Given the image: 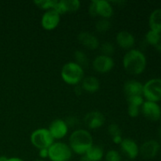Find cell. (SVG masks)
I'll use <instances>...</instances> for the list:
<instances>
[{"label": "cell", "instance_id": "obj_1", "mask_svg": "<svg viewBox=\"0 0 161 161\" xmlns=\"http://www.w3.org/2000/svg\"><path fill=\"white\" fill-rule=\"evenodd\" d=\"M146 65L147 60L146 55L139 50L131 49L123 58V66L130 75H140L146 70Z\"/></svg>", "mask_w": 161, "mask_h": 161}, {"label": "cell", "instance_id": "obj_2", "mask_svg": "<svg viewBox=\"0 0 161 161\" xmlns=\"http://www.w3.org/2000/svg\"><path fill=\"white\" fill-rule=\"evenodd\" d=\"M69 146L72 152L78 155H85L88 149L93 146V137L88 130L78 129L71 134Z\"/></svg>", "mask_w": 161, "mask_h": 161}, {"label": "cell", "instance_id": "obj_3", "mask_svg": "<svg viewBox=\"0 0 161 161\" xmlns=\"http://www.w3.org/2000/svg\"><path fill=\"white\" fill-rule=\"evenodd\" d=\"M61 76L65 83L76 86L84 78V70L77 63L70 61L64 64L61 71Z\"/></svg>", "mask_w": 161, "mask_h": 161}, {"label": "cell", "instance_id": "obj_4", "mask_svg": "<svg viewBox=\"0 0 161 161\" xmlns=\"http://www.w3.org/2000/svg\"><path fill=\"white\" fill-rule=\"evenodd\" d=\"M72 156V149L64 142H53L48 149V158L50 161H69Z\"/></svg>", "mask_w": 161, "mask_h": 161}, {"label": "cell", "instance_id": "obj_5", "mask_svg": "<svg viewBox=\"0 0 161 161\" xmlns=\"http://www.w3.org/2000/svg\"><path fill=\"white\" fill-rule=\"evenodd\" d=\"M30 141L33 146L38 149H49L54 142L51 134L47 128H39L35 130L30 136Z\"/></svg>", "mask_w": 161, "mask_h": 161}, {"label": "cell", "instance_id": "obj_6", "mask_svg": "<svg viewBox=\"0 0 161 161\" xmlns=\"http://www.w3.org/2000/svg\"><path fill=\"white\" fill-rule=\"evenodd\" d=\"M142 96L146 101L158 103L161 101V79L153 78L143 84Z\"/></svg>", "mask_w": 161, "mask_h": 161}, {"label": "cell", "instance_id": "obj_7", "mask_svg": "<svg viewBox=\"0 0 161 161\" xmlns=\"http://www.w3.org/2000/svg\"><path fill=\"white\" fill-rule=\"evenodd\" d=\"M89 14L91 17L99 16L101 18L108 19L113 15V8L106 0H92L89 6Z\"/></svg>", "mask_w": 161, "mask_h": 161}, {"label": "cell", "instance_id": "obj_8", "mask_svg": "<svg viewBox=\"0 0 161 161\" xmlns=\"http://www.w3.org/2000/svg\"><path fill=\"white\" fill-rule=\"evenodd\" d=\"M61 21V15L55 9L47 10L42 16L41 25L47 31L55 29Z\"/></svg>", "mask_w": 161, "mask_h": 161}, {"label": "cell", "instance_id": "obj_9", "mask_svg": "<svg viewBox=\"0 0 161 161\" xmlns=\"http://www.w3.org/2000/svg\"><path fill=\"white\" fill-rule=\"evenodd\" d=\"M142 113L143 116L151 121H158L161 118V108L157 102L145 101L142 105Z\"/></svg>", "mask_w": 161, "mask_h": 161}, {"label": "cell", "instance_id": "obj_10", "mask_svg": "<svg viewBox=\"0 0 161 161\" xmlns=\"http://www.w3.org/2000/svg\"><path fill=\"white\" fill-rule=\"evenodd\" d=\"M114 60L112 57L101 54L96 57L93 61V68L99 73H107L114 67Z\"/></svg>", "mask_w": 161, "mask_h": 161}, {"label": "cell", "instance_id": "obj_11", "mask_svg": "<svg viewBox=\"0 0 161 161\" xmlns=\"http://www.w3.org/2000/svg\"><path fill=\"white\" fill-rule=\"evenodd\" d=\"M160 145L156 140H148L139 147V154L144 159H153L160 152Z\"/></svg>", "mask_w": 161, "mask_h": 161}, {"label": "cell", "instance_id": "obj_12", "mask_svg": "<svg viewBox=\"0 0 161 161\" xmlns=\"http://www.w3.org/2000/svg\"><path fill=\"white\" fill-rule=\"evenodd\" d=\"M54 140H60L64 138L69 132V127L65 121L61 119H54L50 124L48 128Z\"/></svg>", "mask_w": 161, "mask_h": 161}, {"label": "cell", "instance_id": "obj_13", "mask_svg": "<svg viewBox=\"0 0 161 161\" xmlns=\"http://www.w3.org/2000/svg\"><path fill=\"white\" fill-rule=\"evenodd\" d=\"M84 124L91 130L100 128L105 122V117L101 112L91 111L84 116Z\"/></svg>", "mask_w": 161, "mask_h": 161}, {"label": "cell", "instance_id": "obj_14", "mask_svg": "<svg viewBox=\"0 0 161 161\" xmlns=\"http://www.w3.org/2000/svg\"><path fill=\"white\" fill-rule=\"evenodd\" d=\"M123 153L130 160H134L139 155V146L134 140L124 138L119 145Z\"/></svg>", "mask_w": 161, "mask_h": 161}, {"label": "cell", "instance_id": "obj_15", "mask_svg": "<svg viewBox=\"0 0 161 161\" xmlns=\"http://www.w3.org/2000/svg\"><path fill=\"white\" fill-rule=\"evenodd\" d=\"M80 2L79 0H60L58 1L53 9L57 11L60 15L66 13L76 12L80 8Z\"/></svg>", "mask_w": 161, "mask_h": 161}, {"label": "cell", "instance_id": "obj_16", "mask_svg": "<svg viewBox=\"0 0 161 161\" xmlns=\"http://www.w3.org/2000/svg\"><path fill=\"white\" fill-rule=\"evenodd\" d=\"M78 41L82 46L90 50H97L99 47V40L97 36L88 31H82L78 35Z\"/></svg>", "mask_w": 161, "mask_h": 161}, {"label": "cell", "instance_id": "obj_17", "mask_svg": "<svg viewBox=\"0 0 161 161\" xmlns=\"http://www.w3.org/2000/svg\"><path fill=\"white\" fill-rule=\"evenodd\" d=\"M116 41L118 45L124 50H131L135 43V36L127 31H121L117 33Z\"/></svg>", "mask_w": 161, "mask_h": 161}, {"label": "cell", "instance_id": "obj_18", "mask_svg": "<svg viewBox=\"0 0 161 161\" xmlns=\"http://www.w3.org/2000/svg\"><path fill=\"white\" fill-rule=\"evenodd\" d=\"M124 91L127 97L130 96H142L143 84L135 80H127L124 84Z\"/></svg>", "mask_w": 161, "mask_h": 161}, {"label": "cell", "instance_id": "obj_19", "mask_svg": "<svg viewBox=\"0 0 161 161\" xmlns=\"http://www.w3.org/2000/svg\"><path fill=\"white\" fill-rule=\"evenodd\" d=\"M81 87L83 91L88 93H95L100 88V82L96 77L90 75L83 79Z\"/></svg>", "mask_w": 161, "mask_h": 161}, {"label": "cell", "instance_id": "obj_20", "mask_svg": "<svg viewBox=\"0 0 161 161\" xmlns=\"http://www.w3.org/2000/svg\"><path fill=\"white\" fill-rule=\"evenodd\" d=\"M149 25L150 30L161 34V8L151 13L149 17Z\"/></svg>", "mask_w": 161, "mask_h": 161}, {"label": "cell", "instance_id": "obj_21", "mask_svg": "<svg viewBox=\"0 0 161 161\" xmlns=\"http://www.w3.org/2000/svg\"><path fill=\"white\" fill-rule=\"evenodd\" d=\"M85 156L91 161H100L104 157V150L101 146L93 145L85 153Z\"/></svg>", "mask_w": 161, "mask_h": 161}, {"label": "cell", "instance_id": "obj_22", "mask_svg": "<svg viewBox=\"0 0 161 161\" xmlns=\"http://www.w3.org/2000/svg\"><path fill=\"white\" fill-rule=\"evenodd\" d=\"M58 0H36L34 1L35 5L42 9L50 10V9H53L55 8Z\"/></svg>", "mask_w": 161, "mask_h": 161}, {"label": "cell", "instance_id": "obj_23", "mask_svg": "<svg viewBox=\"0 0 161 161\" xmlns=\"http://www.w3.org/2000/svg\"><path fill=\"white\" fill-rule=\"evenodd\" d=\"M74 58H75V63L80 64L82 68L86 67V66L88 65L89 61H88L87 56L82 50H75V53H74Z\"/></svg>", "mask_w": 161, "mask_h": 161}, {"label": "cell", "instance_id": "obj_24", "mask_svg": "<svg viewBox=\"0 0 161 161\" xmlns=\"http://www.w3.org/2000/svg\"><path fill=\"white\" fill-rule=\"evenodd\" d=\"M111 27V23L108 20V19L101 18L97 21L95 25V28L98 32L105 33L109 30Z\"/></svg>", "mask_w": 161, "mask_h": 161}, {"label": "cell", "instance_id": "obj_25", "mask_svg": "<svg viewBox=\"0 0 161 161\" xmlns=\"http://www.w3.org/2000/svg\"><path fill=\"white\" fill-rule=\"evenodd\" d=\"M160 36V34L149 29L146 34V40L149 45L154 47L156 45V43L157 42V41H158Z\"/></svg>", "mask_w": 161, "mask_h": 161}, {"label": "cell", "instance_id": "obj_26", "mask_svg": "<svg viewBox=\"0 0 161 161\" xmlns=\"http://www.w3.org/2000/svg\"><path fill=\"white\" fill-rule=\"evenodd\" d=\"M101 50H102V53L103 55L111 57V55H113L115 52V47L111 42H105L101 46Z\"/></svg>", "mask_w": 161, "mask_h": 161}, {"label": "cell", "instance_id": "obj_27", "mask_svg": "<svg viewBox=\"0 0 161 161\" xmlns=\"http://www.w3.org/2000/svg\"><path fill=\"white\" fill-rule=\"evenodd\" d=\"M127 103L130 105H134V106L137 107H142V105L144 103V98L143 96H130V97H127Z\"/></svg>", "mask_w": 161, "mask_h": 161}, {"label": "cell", "instance_id": "obj_28", "mask_svg": "<svg viewBox=\"0 0 161 161\" xmlns=\"http://www.w3.org/2000/svg\"><path fill=\"white\" fill-rule=\"evenodd\" d=\"M105 161H122V158L118 151L111 149L105 154Z\"/></svg>", "mask_w": 161, "mask_h": 161}, {"label": "cell", "instance_id": "obj_29", "mask_svg": "<svg viewBox=\"0 0 161 161\" xmlns=\"http://www.w3.org/2000/svg\"><path fill=\"white\" fill-rule=\"evenodd\" d=\"M108 132L112 137L121 135V130L119 128V125L116 124H112L108 126Z\"/></svg>", "mask_w": 161, "mask_h": 161}, {"label": "cell", "instance_id": "obj_30", "mask_svg": "<svg viewBox=\"0 0 161 161\" xmlns=\"http://www.w3.org/2000/svg\"><path fill=\"white\" fill-rule=\"evenodd\" d=\"M127 113H128L129 116H130V117H137V116H138V115L140 113V107L128 105V107H127Z\"/></svg>", "mask_w": 161, "mask_h": 161}, {"label": "cell", "instance_id": "obj_31", "mask_svg": "<svg viewBox=\"0 0 161 161\" xmlns=\"http://www.w3.org/2000/svg\"><path fill=\"white\" fill-rule=\"evenodd\" d=\"M77 122H78V120H77L76 118L74 117V116H69V117L67 118V119H66V121H65V123L67 124L68 127H69V126H71V127H73V126L76 125Z\"/></svg>", "mask_w": 161, "mask_h": 161}, {"label": "cell", "instance_id": "obj_32", "mask_svg": "<svg viewBox=\"0 0 161 161\" xmlns=\"http://www.w3.org/2000/svg\"><path fill=\"white\" fill-rule=\"evenodd\" d=\"M39 155L42 159H46L48 157V149H42L39 150Z\"/></svg>", "mask_w": 161, "mask_h": 161}, {"label": "cell", "instance_id": "obj_33", "mask_svg": "<svg viewBox=\"0 0 161 161\" xmlns=\"http://www.w3.org/2000/svg\"><path fill=\"white\" fill-rule=\"evenodd\" d=\"M123 139H124V138H122L121 135H117V136L113 137V142L116 145H120L121 142H122Z\"/></svg>", "mask_w": 161, "mask_h": 161}, {"label": "cell", "instance_id": "obj_34", "mask_svg": "<svg viewBox=\"0 0 161 161\" xmlns=\"http://www.w3.org/2000/svg\"><path fill=\"white\" fill-rule=\"evenodd\" d=\"M154 47H155L156 50H157V51L160 52L161 53V34L160 36V38H159L158 41H157V42L156 43V45L154 46Z\"/></svg>", "mask_w": 161, "mask_h": 161}, {"label": "cell", "instance_id": "obj_35", "mask_svg": "<svg viewBox=\"0 0 161 161\" xmlns=\"http://www.w3.org/2000/svg\"><path fill=\"white\" fill-rule=\"evenodd\" d=\"M83 90L82 89L81 86H79V85H76L75 87V89H74V92L75 93V94H77V95H80V94H82V91H83Z\"/></svg>", "mask_w": 161, "mask_h": 161}, {"label": "cell", "instance_id": "obj_36", "mask_svg": "<svg viewBox=\"0 0 161 161\" xmlns=\"http://www.w3.org/2000/svg\"><path fill=\"white\" fill-rule=\"evenodd\" d=\"M7 161H25V160L19 158V157H11V158H8Z\"/></svg>", "mask_w": 161, "mask_h": 161}, {"label": "cell", "instance_id": "obj_37", "mask_svg": "<svg viewBox=\"0 0 161 161\" xmlns=\"http://www.w3.org/2000/svg\"><path fill=\"white\" fill-rule=\"evenodd\" d=\"M80 161H91V160H90L89 159L86 157V156L83 155V156H82L81 159H80Z\"/></svg>", "mask_w": 161, "mask_h": 161}, {"label": "cell", "instance_id": "obj_38", "mask_svg": "<svg viewBox=\"0 0 161 161\" xmlns=\"http://www.w3.org/2000/svg\"><path fill=\"white\" fill-rule=\"evenodd\" d=\"M8 158L6 156H0V161H7Z\"/></svg>", "mask_w": 161, "mask_h": 161}, {"label": "cell", "instance_id": "obj_39", "mask_svg": "<svg viewBox=\"0 0 161 161\" xmlns=\"http://www.w3.org/2000/svg\"><path fill=\"white\" fill-rule=\"evenodd\" d=\"M158 136L161 138V127L158 129Z\"/></svg>", "mask_w": 161, "mask_h": 161}, {"label": "cell", "instance_id": "obj_40", "mask_svg": "<svg viewBox=\"0 0 161 161\" xmlns=\"http://www.w3.org/2000/svg\"><path fill=\"white\" fill-rule=\"evenodd\" d=\"M36 161H44L43 160H36Z\"/></svg>", "mask_w": 161, "mask_h": 161}]
</instances>
